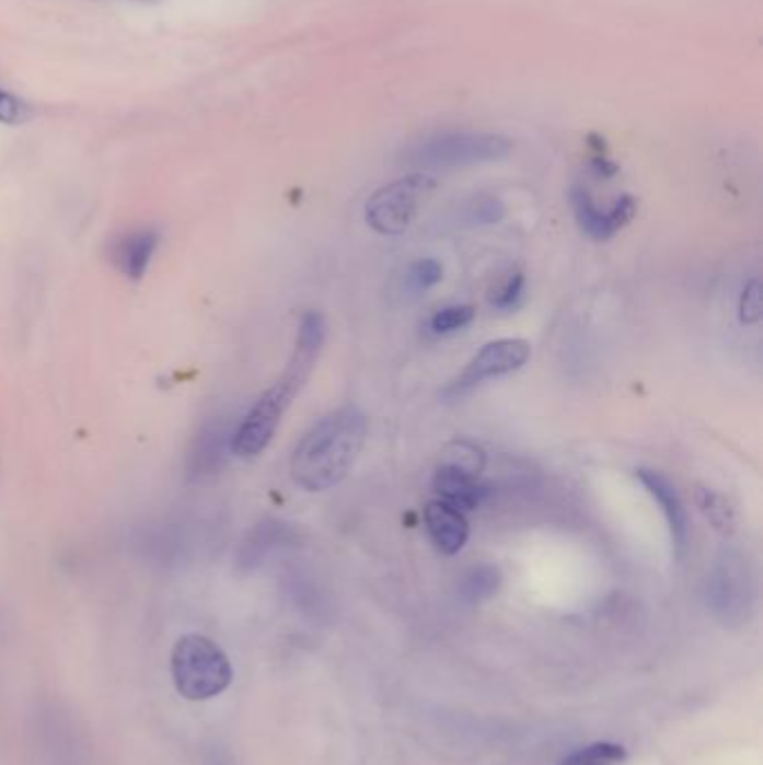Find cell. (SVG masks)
<instances>
[{
    "mask_svg": "<svg viewBox=\"0 0 763 765\" xmlns=\"http://www.w3.org/2000/svg\"><path fill=\"white\" fill-rule=\"evenodd\" d=\"M571 204H574V213H576V220H578V227L582 229V233L598 240V242L612 240L636 216V199L632 195H623L612 209L602 211L587 188L574 186Z\"/></svg>",
    "mask_w": 763,
    "mask_h": 765,
    "instance_id": "9",
    "label": "cell"
},
{
    "mask_svg": "<svg viewBox=\"0 0 763 765\" xmlns=\"http://www.w3.org/2000/svg\"><path fill=\"white\" fill-rule=\"evenodd\" d=\"M627 752L619 743H593L569 754L559 765H621Z\"/></svg>",
    "mask_w": 763,
    "mask_h": 765,
    "instance_id": "18",
    "label": "cell"
},
{
    "mask_svg": "<svg viewBox=\"0 0 763 765\" xmlns=\"http://www.w3.org/2000/svg\"><path fill=\"white\" fill-rule=\"evenodd\" d=\"M233 434L235 426L222 415L211 417L199 426L186 454L188 482H207L224 468L229 452H233Z\"/></svg>",
    "mask_w": 763,
    "mask_h": 765,
    "instance_id": "8",
    "label": "cell"
},
{
    "mask_svg": "<svg viewBox=\"0 0 763 765\" xmlns=\"http://www.w3.org/2000/svg\"><path fill=\"white\" fill-rule=\"evenodd\" d=\"M298 540H300V531L293 524L280 522V520H265L246 533L238 550V565L242 569L258 567L267 555L280 548L293 546Z\"/></svg>",
    "mask_w": 763,
    "mask_h": 765,
    "instance_id": "11",
    "label": "cell"
},
{
    "mask_svg": "<svg viewBox=\"0 0 763 765\" xmlns=\"http://www.w3.org/2000/svg\"><path fill=\"white\" fill-rule=\"evenodd\" d=\"M473 318H475L473 304H448V308H441L430 318V332L437 336H446L469 327Z\"/></svg>",
    "mask_w": 763,
    "mask_h": 765,
    "instance_id": "19",
    "label": "cell"
},
{
    "mask_svg": "<svg viewBox=\"0 0 763 765\" xmlns=\"http://www.w3.org/2000/svg\"><path fill=\"white\" fill-rule=\"evenodd\" d=\"M27 117H30V108L23 104V101L8 90H0V124L19 126Z\"/></svg>",
    "mask_w": 763,
    "mask_h": 765,
    "instance_id": "24",
    "label": "cell"
},
{
    "mask_svg": "<svg viewBox=\"0 0 763 765\" xmlns=\"http://www.w3.org/2000/svg\"><path fill=\"white\" fill-rule=\"evenodd\" d=\"M443 278V269L437 260L426 258V260H417L408 274H405V289L411 293H424L430 287L439 285Z\"/></svg>",
    "mask_w": 763,
    "mask_h": 765,
    "instance_id": "21",
    "label": "cell"
},
{
    "mask_svg": "<svg viewBox=\"0 0 763 765\" xmlns=\"http://www.w3.org/2000/svg\"><path fill=\"white\" fill-rule=\"evenodd\" d=\"M636 477L647 488V492L654 497V501L660 506V510H663L668 529H670V537H672L674 557L683 559L687 555V546H690V524H687L685 503H683L677 486L663 473L649 471V468H638Z\"/></svg>",
    "mask_w": 763,
    "mask_h": 765,
    "instance_id": "10",
    "label": "cell"
},
{
    "mask_svg": "<svg viewBox=\"0 0 763 765\" xmlns=\"http://www.w3.org/2000/svg\"><path fill=\"white\" fill-rule=\"evenodd\" d=\"M432 488L441 501L460 508V510H475L490 495V486L484 484L479 477L450 468V466H441V464H437V471L432 477Z\"/></svg>",
    "mask_w": 763,
    "mask_h": 765,
    "instance_id": "13",
    "label": "cell"
},
{
    "mask_svg": "<svg viewBox=\"0 0 763 765\" xmlns=\"http://www.w3.org/2000/svg\"><path fill=\"white\" fill-rule=\"evenodd\" d=\"M707 602L726 625H741L754 604V573L750 559L737 548H724L707 578Z\"/></svg>",
    "mask_w": 763,
    "mask_h": 765,
    "instance_id": "5",
    "label": "cell"
},
{
    "mask_svg": "<svg viewBox=\"0 0 763 765\" xmlns=\"http://www.w3.org/2000/svg\"><path fill=\"white\" fill-rule=\"evenodd\" d=\"M696 501L701 513L705 515V520L715 526V531H719L721 535H732L735 526H737V515L732 503L717 490L709 488H698L696 492Z\"/></svg>",
    "mask_w": 763,
    "mask_h": 765,
    "instance_id": "16",
    "label": "cell"
},
{
    "mask_svg": "<svg viewBox=\"0 0 763 765\" xmlns=\"http://www.w3.org/2000/svg\"><path fill=\"white\" fill-rule=\"evenodd\" d=\"M424 520L428 535L439 553L456 555L469 540V520L464 510L454 508L441 499H435L426 506Z\"/></svg>",
    "mask_w": 763,
    "mask_h": 765,
    "instance_id": "12",
    "label": "cell"
},
{
    "mask_svg": "<svg viewBox=\"0 0 763 765\" xmlns=\"http://www.w3.org/2000/svg\"><path fill=\"white\" fill-rule=\"evenodd\" d=\"M368 439V417L354 405L323 417L291 452V479L308 492L338 486L354 468Z\"/></svg>",
    "mask_w": 763,
    "mask_h": 765,
    "instance_id": "2",
    "label": "cell"
},
{
    "mask_svg": "<svg viewBox=\"0 0 763 765\" xmlns=\"http://www.w3.org/2000/svg\"><path fill=\"white\" fill-rule=\"evenodd\" d=\"M739 321L743 325H754L761 321V285L752 278L739 298Z\"/></svg>",
    "mask_w": 763,
    "mask_h": 765,
    "instance_id": "23",
    "label": "cell"
},
{
    "mask_svg": "<svg viewBox=\"0 0 763 765\" xmlns=\"http://www.w3.org/2000/svg\"><path fill=\"white\" fill-rule=\"evenodd\" d=\"M199 765H235L233 756L229 754L227 747L222 745H207L201 750V761Z\"/></svg>",
    "mask_w": 763,
    "mask_h": 765,
    "instance_id": "25",
    "label": "cell"
},
{
    "mask_svg": "<svg viewBox=\"0 0 763 765\" xmlns=\"http://www.w3.org/2000/svg\"><path fill=\"white\" fill-rule=\"evenodd\" d=\"M501 587V573L497 567L493 565H479L473 567L464 578H462V598L466 602H484L488 598H493Z\"/></svg>",
    "mask_w": 763,
    "mask_h": 765,
    "instance_id": "17",
    "label": "cell"
},
{
    "mask_svg": "<svg viewBox=\"0 0 763 765\" xmlns=\"http://www.w3.org/2000/svg\"><path fill=\"white\" fill-rule=\"evenodd\" d=\"M325 318L319 312H308L302 316L296 334V345L291 359L280 374V379L251 405V410L235 426L233 454L240 459L258 456L274 439L285 413L293 398L308 385L316 370L319 356L325 345Z\"/></svg>",
    "mask_w": 763,
    "mask_h": 765,
    "instance_id": "1",
    "label": "cell"
},
{
    "mask_svg": "<svg viewBox=\"0 0 763 765\" xmlns=\"http://www.w3.org/2000/svg\"><path fill=\"white\" fill-rule=\"evenodd\" d=\"M522 298H524V276L520 271H511L490 293V304L499 312H513L522 304Z\"/></svg>",
    "mask_w": 763,
    "mask_h": 765,
    "instance_id": "20",
    "label": "cell"
},
{
    "mask_svg": "<svg viewBox=\"0 0 763 765\" xmlns=\"http://www.w3.org/2000/svg\"><path fill=\"white\" fill-rule=\"evenodd\" d=\"M160 244L158 231L137 229L130 231L113 244V263L130 280H141L150 267L152 255Z\"/></svg>",
    "mask_w": 763,
    "mask_h": 765,
    "instance_id": "14",
    "label": "cell"
},
{
    "mask_svg": "<svg viewBox=\"0 0 763 765\" xmlns=\"http://www.w3.org/2000/svg\"><path fill=\"white\" fill-rule=\"evenodd\" d=\"M531 359V343L524 338H499L486 343L469 366L456 374L441 392L443 398H460L482 385L484 381L499 379L522 370Z\"/></svg>",
    "mask_w": 763,
    "mask_h": 765,
    "instance_id": "7",
    "label": "cell"
},
{
    "mask_svg": "<svg viewBox=\"0 0 763 765\" xmlns=\"http://www.w3.org/2000/svg\"><path fill=\"white\" fill-rule=\"evenodd\" d=\"M513 152V141L497 132H448L421 141L411 152L419 169H466L501 162Z\"/></svg>",
    "mask_w": 763,
    "mask_h": 765,
    "instance_id": "4",
    "label": "cell"
},
{
    "mask_svg": "<svg viewBox=\"0 0 763 765\" xmlns=\"http://www.w3.org/2000/svg\"><path fill=\"white\" fill-rule=\"evenodd\" d=\"M506 216L504 204L497 197H477L475 201L469 204L466 209V222L469 224H479V227H488V224H499Z\"/></svg>",
    "mask_w": 763,
    "mask_h": 765,
    "instance_id": "22",
    "label": "cell"
},
{
    "mask_svg": "<svg viewBox=\"0 0 763 765\" xmlns=\"http://www.w3.org/2000/svg\"><path fill=\"white\" fill-rule=\"evenodd\" d=\"M171 676L182 698L211 700L231 687L233 665L213 638L186 634L171 651Z\"/></svg>",
    "mask_w": 763,
    "mask_h": 765,
    "instance_id": "3",
    "label": "cell"
},
{
    "mask_svg": "<svg viewBox=\"0 0 763 765\" xmlns=\"http://www.w3.org/2000/svg\"><path fill=\"white\" fill-rule=\"evenodd\" d=\"M435 188L437 182L426 173H413L385 184L368 199L366 220L381 235H401L413 224L419 207Z\"/></svg>",
    "mask_w": 763,
    "mask_h": 765,
    "instance_id": "6",
    "label": "cell"
},
{
    "mask_svg": "<svg viewBox=\"0 0 763 765\" xmlns=\"http://www.w3.org/2000/svg\"><path fill=\"white\" fill-rule=\"evenodd\" d=\"M439 464L479 477L486 468V452L469 439H456L441 450Z\"/></svg>",
    "mask_w": 763,
    "mask_h": 765,
    "instance_id": "15",
    "label": "cell"
}]
</instances>
